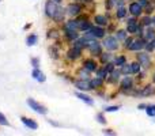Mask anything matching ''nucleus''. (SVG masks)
<instances>
[{"label": "nucleus", "mask_w": 155, "mask_h": 136, "mask_svg": "<svg viewBox=\"0 0 155 136\" xmlns=\"http://www.w3.org/2000/svg\"><path fill=\"white\" fill-rule=\"evenodd\" d=\"M102 40H104L102 41V46H104L106 51L116 52L120 49V41L117 40L116 35H105Z\"/></svg>", "instance_id": "obj_1"}, {"label": "nucleus", "mask_w": 155, "mask_h": 136, "mask_svg": "<svg viewBox=\"0 0 155 136\" xmlns=\"http://www.w3.org/2000/svg\"><path fill=\"white\" fill-rule=\"evenodd\" d=\"M83 8H84V4H83V3L74 2V3L67 4L65 11H67V15L70 16V18H76V16H79L80 14L83 12Z\"/></svg>", "instance_id": "obj_2"}, {"label": "nucleus", "mask_w": 155, "mask_h": 136, "mask_svg": "<svg viewBox=\"0 0 155 136\" xmlns=\"http://www.w3.org/2000/svg\"><path fill=\"white\" fill-rule=\"evenodd\" d=\"M134 79L129 75H125L123 79L120 80V93L123 94H132L135 90L134 87Z\"/></svg>", "instance_id": "obj_3"}, {"label": "nucleus", "mask_w": 155, "mask_h": 136, "mask_svg": "<svg viewBox=\"0 0 155 136\" xmlns=\"http://www.w3.org/2000/svg\"><path fill=\"white\" fill-rule=\"evenodd\" d=\"M102 42H98L97 40H91L90 42H88V45H87V51L90 52V55H91V57H99L102 55Z\"/></svg>", "instance_id": "obj_4"}, {"label": "nucleus", "mask_w": 155, "mask_h": 136, "mask_svg": "<svg viewBox=\"0 0 155 136\" xmlns=\"http://www.w3.org/2000/svg\"><path fill=\"white\" fill-rule=\"evenodd\" d=\"M136 60L142 64V67L144 69H148L151 68V65H153V63H151V57H150V53L148 52H136Z\"/></svg>", "instance_id": "obj_5"}, {"label": "nucleus", "mask_w": 155, "mask_h": 136, "mask_svg": "<svg viewBox=\"0 0 155 136\" xmlns=\"http://www.w3.org/2000/svg\"><path fill=\"white\" fill-rule=\"evenodd\" d=\"M26 104L29 105V108L31 110H34L35 113H38V114H42V116H45L46 113H48V109H46L45 106H44L42 104H40V102H37L35 99H33V98H27L26 99Z\"/></svg>", "instance_id": "obj_6"}, {"label": "nucleus", "mask_w": 155, "mask_h": 136, "mask_svg": "<svg viewBox=\"0 0 155 136\" xmlns=\"http://www.w3.org/2000/svg\"><path fill=\"white\" fill-rule=\"evenodd\" d=\"M82 56H83V49L78 48V46H71L67 51V53H65V57H67V60H70V61H76V60L80 59Z\"/></svg>", "instance_id": "obj_7"}, {"label": "nucleus", "mask_w": 155, "mask_h": 136, "mask_svg": "<svg viewBox=\"0 0 155 136\" xmlns=\"http://www.w3.org/2000/svg\"><path fill=\"white\" fill-rule=\"evenodd\" d=\"M76 19H78V22H79V32H83V33L88 32V30L93 27V25H94L93 22L87 18V16L82 15V14H80L79 16H76Z\"/></svg>", "instance_id": "obj_8"}, {"label": "nucleus", "mask_w": 155, "mask_h": 136, "mask_svg": "<svg viewBox=\"0 0 155 136\" xmlns=\"http://www.w3.org/2000/svg\"><path fill=\"white\" fill-rule=\"evenodd\" d=\"M88 33H90L91 35H93L94 38H97V40H102V38L106 35L107 30L106 27L104 26H98V25H93V27H91L90 30H88Z\"/></svg>", "instance_id": "obj_9"}, {"label": "nucleus", "mask_w": 155, "mask_h": 136, "mask_svg": "<svg viewBox=\"0 0 155 136\" xmlns=\"http://www.w3.org/2000/svg\"><path fill=\"white\" fill-rule=\"evenodd\" d=\"M60 4H57L56 2H53V0H48V2L45 3V15L48 16L49 19H53L54 14H56L57 8H59Z\"/></svg>", "instance_id": "obj_10"}, {"label": "nucleus", "mask_w": 155, "mask_h": 136, "mask_svg": "<svg viewBox=\"0 0 155 136\" xmlns=\"http://www.w3.org/2000/svg\"><path fill=\"white\" fill-rule=\"evenodd\" d=\"M144 46H146V41L143 37H135L134 42L132 45L129 46L128 51L131 52H140V51H144Z\"/></svg>", "instance_id": "obj_11"}, {"label": "nucleus", "mask_w": 155, "mask_h": 136, "mask_svg": "<svg viewBox=\"0 0 155 136\" xmlns=\"http://www.w3.org/2000/svg\"><path fill=\"white\" fill-rule=\"evenodd\" d=\"M134 95H140V97H151V95H155V87L154 85H147L144 87H142V90H137V91H134Z\"/></svg>", "instance_id": "obj_12"}, {"label": "nucleus", "mask_w": 155, "mask_h": 136, "mask_svg": "<svg viewBox=\"0 0 155 136\" xmlns=\"http://www.w3.org/2000/svg\"><path fill=\"white\" fill-rule=\"evenodd\" d=\"M65 16H67V11H65V8H63L61 5H59V8H57V11H56V14H54V16H53L52 21H53L56 25H63L65 22Z\"/></svg>", "instance_id": "obj_13"}, {"label": "nucleus", "mask_w": 155, "mask_h": 136, "mask_svg": "<svg viewBox=\"0 0 155 136\" xmlns=\"http://www.w3.org/2000/svg\"><path fill=\"white\" fill-rule=\"evenodd\" d=\"M82 67H84L90 72H95L97 69H98V63L94 60V57H87V59H83Z\"/></svg>", "instance_id": "obj_14"}, {"label": "nucleus", "mask_w": 155, "mask_h": 136, "mask_svg": "<svg viewBox=\"0 0 155 136\" xmlns=\"http://www.w3.org/2000/svg\"><path fill=\"white\" fill-rule=\"evenodd\" d=\"M74 85L79 91H88L91 90V85H90V79H76L74 80Z\"/></svg>", "instance_id": "obj_15"}, {"label": "nucleus", "mask_w": 155, "mask_h": 136, "mask_svg": "<svg viewBox=\"0 0 155 136\" xmlns=\"http://www.w3.org/2000/svg\"><path fill=\"white\" fill-rule=\"evenodd\" d=\"M128 11L131 15L139 18V16H142V14H143V7L137 2H132V3H129V5H128Z\"/></svg>", "instance_id": "obj_16"}, {"label": "nucleus", "mask_w": 155, "mask_h": 136, "mask_svg": "<svg viewBox=\"0 0 155 136\" xmlns=\"http://www.w3.org/2000/svg\"><path fill=\"white\" fill-rule=\"evenodd\" d=\"M121 76H123V75H121L120 68H118V69L114 68V69H113V71L109 74V76L106 78V82L110 83V85H116L117 82H120V78H121Z\"/></svg>", "instance_id": "obj_17"}, {"label": "nucleus", "mask_w": 155, "mask_h": 136, "mask_svg": "<svg viewBox=\"0 0 155 136\" xmlns=\"http://www.w3.org/2000/svg\"><path fill=\"white\" fill-rule=\"evenodd\" d=\"M63 30H78L79 32V22L76 18H70L63 23Z\"/></svg>", "instance_id": "obj_18"}, {"label": "nucleus", "mask_w": 155, "mask_h": 136, "mask_svg": "<svg viewBox=\"0 0 155 136\" xmlns=\"http://www.w3.org/2000/svg\"><path fill=\"white\" fill-rule=\"evenodd\" d=\"M93 22H94V25L106 27L107 25H109V18H107V15H105V14H97V15L94 16Z\"/></svg>", "instance_id": "obj_19"}, {"label": "nucleus", "mask_w": 155, "mask_h": 136, "mask_svg": "<svg viewBox=\"0 0 155 136\" xmlns=\"http://www.w3.org/2000/svg\"><path fill=\"white\" fill-rule=\"evenodd\" d=\"M64 38L67 42L72 44L75 40H78L79 38V33H78V30H64Z\"/></svg>", "instance_id": "obj_20"}, {"label": "nucleus", "mask_w": 155, "mask_h": 136, "mask_svg": "<svg viewBox=\"0 0 155 136\" xmlns=\"http://www.w3.org/2000/svg\"><path fill=\"white\" fill-rule=\"evenodd\" d=\"M21 121L23 123V125L26 127V128L31 129V131H35V129H38V124L35 120H33V118H29V117H21Z\"/></svg>", "instance_id": "obj_21"}, {"label": "nucleus", "mask_w": 155, "mask_h": 136, "mask_svg": "<svg viewBox=\"0 0 155 136\" xmlns=\"http://www.w3.org/2000/svg\"><path fill=\"white\" fill-rule=\"evenodd\" d=\"M143 38H144L146 42H148V41H153L154 38H155V27H153V26L144 27V34H143Z\"/></svg>", "instance_id": "obj_22"}, {"label": "nucleus", "mask_w": 155, "mask_h": 136, "mask_svg": "<svg viewBox=\"0 0 155 136\" xmlns=\"http://www.w3.org/2000/svg\"><path fill=\"white\" fill-rule=\"evenodd\" d=\"M46 37L52 41H56L61 37V34H60L59 29H56V27H51V29H48V32H46Z\"/></svg>", "instance_id": "obj_23"}, {"label": "nucleus", "mask_w": 155, "mask_h": 136, "mask_svg": "<svg viewBox=\"0 0 155 136\" xmlns=\"http://www.w3.org/2000/svg\"><path fill=\"white\" fill-rule=\"evenodd\" d=\"M75 95H76L79 99H80V101H83V102H84V104L90 105V106H93V105H94V99L91 98L90 95H87V94H84V91H78V93L75 94Z\"/></svg>", "instance_id": "obj_24"}, {"label": "nucleus", "mask_w": 155, "mask_h": 136, "mask_svg": "<svg viewBox=\"0 0 155 136\" xmlns=\"http://www.w3.org/2000/svg\"><path fill=\"white\" fill-rule=\"evenodd\" d=\"M31 76L34 78L37 82H40V83H44L46 80V76H45V74H44L42 71H41L40 68H34L33 69V72H31Z\"/></svg>", "instance_id": "obj_25"}, {"label": "nucleus", "mask_w": 155, "mask_h": 136, "mask_svg": "<svg viewBox=\"0 0 155 136\" xmlns=\"http://www.w3.org/2000/svg\"><path fill=\"white\" fill-rule=\"evenodd\" d=\"M60 49L61 48H59L56 44H53V45L49 46V55H51V57L53 60H59L60 59Z\"/></svg>", "instance_id": "obj_26"}, {"label": "nucleus", "mask_w": 155, "mask_h": 136, "mask_svg": "<svg viewBox=\"0 0 155 136\" xmlns=\"http://www.w3.org/2000/svg\"><path fill=\"white\" fill-rule=\"evenodd\" d=\"M113 59H114V55L109 51L102 52V55L99 56V61H101L102 64H106V63H109V61H113Z\"/></svg>", "instance_id": "obj_27"}, {"label": "nucleus", "mask_w": 155, "mask_h": 136, "mask_svg": "<svg viewBox=\"0 0 155 136\" xmlns=\"http://www.w3.org/2000/svg\"><path fill=\"white\" fill-rule=\"evenodd\" d=\"M104 79H101V78L95 76L93 78V79H90V85H91V90H97V88H101L102 86H104Z\"/></svg>", "instance_id": "obj_28"}, {"label": "nucleus", "mask_w": 155, "mask_h": 136, "mask_svg": "<svg viewBox=\"0 0 155 136\" xmlns=\"http://www.w3.org/2000/svg\"><path fill=\"white\" fill-rule=\"evenodd\" d=\"M128 14H129V11L125 8V5L116 8V18L117 19H125L128 16Z\"/></svg>", "instance_id": "obj_29"}, {"label": "nucleus", "mask_w": 155, "mask_h": 136, "mask_svg": "<svg viewBox=\"0 0 155 136\" xmlns=\"http://www.w3.org/2000/svg\"><path fill=\"white\" fill-rule=\"evenodd\" d=\"M113 63H114L116 67L120 68L121 65H124L127 63V56H124V55H118V56H114V59H113Z\"/></svg>", "instance_id": "obj_30"}, {"label": "nucleus", "mask_w": 155, "mask_h": 136, "mask_svg": "<svg viewBox=\"0 0 155 136\" xmlns=\"http://www.w3.org/2000/svg\"><path fill=\"white\" fill-rule=\"evenodd\" d=\"M90 71H87L84 67H80L76 72V76H79V79H90Z\"/></svg>", "instance_id": "obj_31"}, {"label": "nucleus", "mask_w": 155, "mask_h": 136, "mask_svg": "<svg viewBox=\"0 0 155 136\" xmlns=\"http://www.w3.org/2000/svg\"><path fill=\"white\" fill-rule=\"evenodd\" d=\"M154 11H155V0H148L147 5L143 8V12L147 14V15H151Z\"/></svg>", "instance_id": "obj_32"}, {"label": "nucleus", "mask_w": 155, "mask_h": 136, "mask_svg": "<svg viewBox=\"0 0 155 136\" xmlns=\"http://www.w3.org/2000/svg\"><path fill=\"white\" fill-rule=\"evenodd\" d=\"M38 42V35L37 34H29L26 37V45L27 46H34Z\"/></svg>", "instance_id": "obj_33"}, {"label": "nucleus", "mask_w": 155, "mask_h": 136, "mask_svg": "<svg viewBox=\"0 0 155 136\" xmlns=\"http://www.w3.org/2000/svg\"><path fill=\"white\" fill-rule=\"evenodd\" d=\"M95 74H97V76L104 79V80H106V78L109 76V72L106 71V68H105L104 65H102V67H98V69L95 71Z\"/></svg>", "instance_id": "obj_34"}, {"label": "nucleus", "mask_w": 155, "mask_h": 136, "mask_svg": "<svg viewBox=\"0 0 155 136\" xmlns=\"http://www.w3.org/2000/svg\"><path fill=\"white\" fill-rule=\"evenodd\" d=\"M116 37H117L118 41H121L123 42L124 40H125L127 37H128V32H127V29H120L116 32Z\"/></svg>", "instance_id": "obj_35"}, {"label": "nucleus", "mask_w": 155, "mask_h": 136, "mask_svg": "<svg viewBox=\"0 0 155 136\" xmlns=\"http://www.w3.org/2000/svg\"><path fill=\"white\" fill-rule=\"evenodd\" d=\"M142 68H143V67H142V64H140V63L137 61V60H136V61H134V63H132V64H131L132 75H137L140 71H142Z\"/></svg>", "instance_id": "obj_36"}, {"label": "nucleus", "mask_w": 155, "mask_h": 136, "mask_svg": "<svg viewBox=\"0 0 155 136\" xmlns=\"http://www.w3.org/2000/svg\"><path fill=\"white\" fill-rule=\"evenodd\" d=\"M120 71H121V75H123V76H125V75H132L131 64H128V63H125V64H124V65H121V67H120Z\"/></svg>", "instance_id": "obj_37"}, {"label": "nucleus", "mask_w": 155, "mask_h": 136, "mask_svg": "<svg viewBox=\"0 0 155 136\" xmlns=\"http://www.w3.org/2000/svg\"><path fill=\"white\" fill-rule=\"evenodd\" d=\"M134 40H135V37H134V35H128V37H127L125 40L123 41V48H124V49H129V46L132 45V42H134Z\"/></svg>", "instance_id": "obj_38"}, {"label": "nucleus", "mask_w": 155, "mask_h": 136, "mask_svg": "<svg viewBox=\"0 0 155 136\" xmlns=\"http://www.w3.org/2000/svg\"><path fill=\"white\" fill-rule=\"evenodd\" d=\"M146 113L148 117H155V104H148L146 108Z\"/></svg>", "instance_id": "obj_39"}, {"label": "nucleus", "mask_w": 155, "mask_h": 136, "mask_svg": "<svg viewBox=\"0 0 155 136\" xmlns=\"http://www.w3.org/2000/svg\"><path fill=\"white\" fill-rule=\"evenodd\" d=\"M139 23H140V22H139ZM139 23L127 25V32H128V34H131V35H135V34H136V30H137V26H139Z\"/></svg>", "instance_id": "obj_40"}, {"label": "nucleus", "mask_w": 155, "mask_h": 136, "mask_svg": "<svg viewBox=\"0 0 155 136\" xmlns=\"http://www.w3.org/2000/svg\"><path fill=\"white\" fill-rule=\"evenodd\" d=\"M144 49L148 52V53H153V52L155 51V38H154L153 41H148V42H146Z\"/></svg>", "instance_id": "obj_41"}, {"label": "nucleus", "mask_w": 155, "mask_h": 136, "mask_svg": "<svg viewBox=\"0 0 155 136\" xmlns=\"http://www.w3.org/2000/svg\"><path fill=\"white\" fill-rule=\"evenodd\" d=\"M140 23H142L144 27L151 26V15H147V14H146V15L140 19Z\"/></svg>", "instance_id": "obj_42"}, {"label": "nucleus", "mask_w": 155, "mask_h": 136, "mask_svg": "<svg viewBox=\"0 0 155 136\" xmlns=\"http://www.w3.org/2000/svg\"><path fill=\"white\" fill-rule=\"evenodd\" d=\"M116 3H117V0H105V7H106L107 11H110L113 8H116Z\"/></svg>", "instance_id": "obj_43"}, {"label": "nucleus", "mask_w": 155, "mask_h": 136, "mask_svg": "<svg viewBox=\"0 0 155 136\" xmlns=\"http://www.w3.org/2000/svg\"><path fill=\"white\" fill-rule=\"evenodd\" d=\"M95 118H97V121H98L99 124H102V125H105V124H106V117H105L104 116V113H98V114L95 116Z\"/></svg>", "instance_id": "obj_44"}, {"label": "nucleus", "mask_w": 155, "mask_h": 136, "mask_svg": "<svg viewBox=\"0 0 155 136\" xmlns=\"http://www.w3.org/2000/svg\"><path fill=\"white\" fill-rule=\"evenodd\" d=\"M0 125H4V127H8V125H10V123H8L7 117H5V116L3 114L2 112H0Z\"/></svg>", "instance_id": "obj_45"}, {"label": "nucleus", "mask_w": 155, "mask_h": 136, "mask_svg": "<svg viewBox=\"0 0 155 136\" xmlns=\"http://www.w3.org/2000/svg\"><path fill=\"white\" fill-rule=\"evenodd\" d=\"M118 109H120V105H114V106H107V108H105V112L112 113V112H117Z\"/></svg>", "instance_id": "obj_46"}, {"label": "nucleus", "mask_w": 155, "mask_h": 136, "mask_svg": "<svg viewBox=\"0 0 155 136\" xmlns=\"http://www.w3.org/2000/svg\"><path fill=\"white\" fill-rule=\"evenodd\" d=\"M31 65H33V68L40 67V59H38V57H33L31 59Z\"/></svg>", "instance_id": "obj_47"}, {"label": "nucleus", "mask_w": 155, "mask_h": 136, "mask_svg": "<svg viewBox=\"0 0 155 136\" xmlns=\"http://www.w3.org/2000/svg\"><path fill=\"white\" fill-rule=\"evenodd\" d=\"M102 134H104V135H110V136H116V135H117V134H116V131H113V129H109V128L104 129V131H102Z\"/></svg>", "instance_id": "obj_48"}, {"label": "nucleus", "mask_w": 155, "mask_h": 136, "mask_svg": "<svg viewBox=\"0 0 155 136\" xmlns=\"http://www.w3.org/2000/svg\"><path fill=\"white\" fill-rule=\"evenodd\" d=\"M125 5V0H117V3H116V8L117 7H124Z\"/></svg>", "instance_id": "obj_49"}, {"label": "nucleus", "mask_w": 155, "mask_h": 136, "mask_svg": "<svg viewBox=\"0 0 155 136\" xmlns=\"http://www.w3.org/2000/svg\"><path fill=\"white\" fill-rule=\"evenodd\" d=\"M137 3H139L140 5H142L143 8L146 7V5H147V3H148V0H137Z\"/></svg>", "instance_id": "obj_50"}, {"label": "nucleus", "mask_w": 155, "mask_h": 136, "mask_svg": "<svg viewBox=\"0 0 155 136\" xmlns=\"http://www.w3.org/2000/svg\"><path fill=\"white\" fill-rule=\"evenodd\" d=\"M146 108H147V105H146V104H140V105H137V109H139V110H146Z\"/></svg>", "instance_id": "obj_51"}, {"label": "nucleus", "mask_w": 155, "mask_h": 136, "mask_svg": "<svg viewBox=\"0 0 155 136\" xmlns=\"http://www.w3.org/2000/svg\"><path fill=\"white\" fill-rule=\"evenodd\" d=\"M151 26L155 27V15H154V16H151Z\"/></svg>", "instance_id": "obj_52"}, {"label": "nucleus", "mask_w": 155, "mask_h": 136, "mask_svg": "<svg viewBox=\"0 0 155 136\" xmlns=\"http://www.w3.org/2000/svg\"><path fill=\"white\" fill-rule=\"evenodd\" d=\"M151 79H153V83L155 85V71L153 72V76H151Z\"/></svg>", "instance_id": "obj_53"}, {"label": "nucleus", "mask_w": 155, "mask_h": 136, "mask_svg": "<svg viewBox=\"0 0 155 136\" xmlns=\"http://www.w3.org/2000/svg\"><path fill=\"white\" fill-rule=\"evenodd\" d=\"M53 2H56V3H57V4H61V3H63V2H64V0H53Z\"/></svg>", "instance_id": "obj_54"}, {"label": "nucleus", "mask_w": 155, "mask_h": 136, "mask_svg": "<svg viewBox=\"0 0 155 136\" xmlns=\"http://www.w3.org/2000/svg\"><path fill=\"white\" fill-rule=\"evenodd\" d=\"M30 27H31V25H30V23H29V25H26V26H25V29H26V30H27V29H30Z\"/></svg>", "instance_id": "obj_55"}, {"label": "nucleus", "mask_w": 155, "mask_h": 136, "mask_svg": "<svg viewBox=\"0 0 155 136\" xmlns=\"http://www.w3.org/2000/svg\"><path fill=\"white\" fill-rule=\"evenodd\" d=\"M78 2H80V3H83V4H84V0H78Z\"/></svg>", "instance_id": "obj_56"}, {"label": "nucleus", "mask_w": 155, "mask_h": 136, "mask_svg": "<svg viewBox=\"0 0 155 136\" xmlns=\"http://www.w3.org/2000/svg\"><path fill=\"white\" fill-rule=\"evenodd\" d=\"M0 2H2V0H0Z\"/></svg>", "instance_id": "obj_57"}]
</instances>
